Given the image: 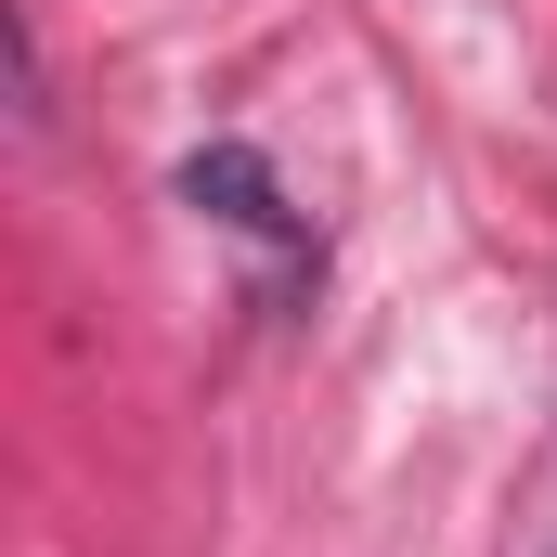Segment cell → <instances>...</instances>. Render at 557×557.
<instances>
[{
    "label": "cell",
    "mask_w": 557,
    "mask_h": 557,
    "mask_svg": "<svg viewBox=\"0 0 557 557\" xmlns=\"http://www.w3.org/2000/svg\"><path fill=\"white\" fill-rule=\"evenodd\" d=\"M182 208H208L221 234H260V247H298V208H285V182L247 156V143H208V156H182Z\"/></svg>",
    "instance_id": "obj_1"
}]
</instances>
